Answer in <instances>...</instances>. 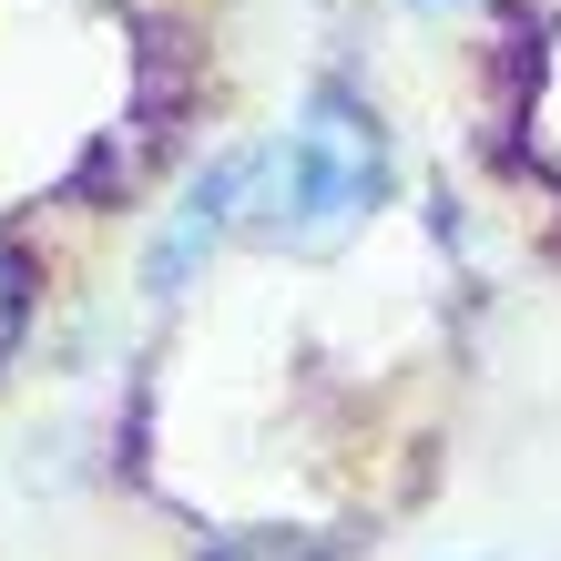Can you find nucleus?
<instances>
[{"instance_id":"obj_1","label":"nucleus","mask_w":561,"mask_h":561,"mask_svg":"<svg viewBox=\"0 0 561 561\" xmlns=\"http://www.w3.org/2000/svg\"><path fill=\"white\" fill-rule=\"evenodd\" d=\"M378 174H388V153H378V123L347 103V92H317L307 123L286 134V153L266 163V184L286 194L276 225L296 245H327V236H347L357 215L378 205Z\"/></svg>"},{"instance_id":"obj_2","label":"nucleus","mask_w":561,"mask_h":561,"mask_svg":"<svg viewBox=\"0 0 561 561\" xmlns=\"http://www.w3.org/2000/svg\"><path fill=\"white\" fill-rule=\"evenodd\" d=\"M225 561H276V551H225Z\"/></svg>"},{"instance_id":"obj_3","label":"nucleus","mask_w":561,"mask_h":561,"mask_svg":"<svg viewBox=\"0 0 561 561\" xmlns=\"http://www.w3.org/2000/svg\"><path fill=\"white\" fill-rule=\"evenodd\" d=\"M419 11H449V0H419Z\"/></svg>"}]
</instances>
